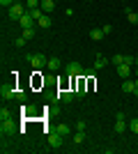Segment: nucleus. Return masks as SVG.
Returning a JSON list of instances; mask_svg holds the SVG:
<instances>
[{
	"label": "nucleus",
	"mask_w": 138,
	"mask_h": 154,
	"mask_svg": "<svg viewBox=\"0 0 138 154\" xmlns=\"http://www.w3.org/2000/svg\"><path fill=\"white\" fill-rule=\"evenodd\" d=\"M7 12H9V19H21V16H23V14L28 12V7L23 5L21 0H16V2H14V5L9 7V9H7Z\"/></svg>",
	"instance_id": "nucleus-1"
},
{
	"label": "nucleus",
	"mask_w": 138,
	"mask_h": 154,
	"mask_svg": "<svg viewBox=\"0 0 138 154\" xmlns=\"http://www.w3.org/2000/svg\"><path fill=\"white\" fill-rule=\"evenodd\" d=\"M0 97H2L5 101L16 99V88H14V83H2V88H0Z\"/></svg>",
	"instance_id": "nucleus-2"
},
{
	"label": "nucleus",
	"mask_w": 138,
	"mask_h": 154,
	"mask_svg": "<svg viewBox=\"0 0 138 154\" xmlns=\"http://www.w3.org/2000/svg\"><path fill=\"white\" fill-rule=\"evenodd\" d=\"M28 62L32 64L35 69H41V67H46V64H48V58H46V55H41V53H32V55L28 58Z\"/></svg>",
	"instance_id": "nucleus-3"
},
{
	"label": "nucleus",
	"mask_w": 138,
	"mask_h": 154,
	"mask_svg": "<svg viewBox=\"0 0 138 154\" xmlns=\"http://www.w3.org/2000/svg\"><path fill=\"white\" fill-rule=\"evenodd\" d=\"M14 131H16V127H14L12 117H9V120H2V124H0V134H2V138H5V136H12Z\"/></svg>",
	"instance_id": "nucleus-4"
},
{
	"label": "nucleus",
	"mask_w": 138,
	"mask_h": 154,
	"mask_svg": "<svg viewBox=\"0 0 138 154\" xmlns=\"http://www.w3.org/2000/svg\"><path fill=\"white\" fill-rule=\"evenodd\" d=\"M83 71H85V69H83L78 62H69V64H67V74H69V76H74V78H76V76L81 78V76H83Z\"/></svg>",
	"instance_id": "nucleus-5"
},
{
	"label": "nucleus",
	"mask_w": 138,
	"mask_h": 154,
	"mask_svg": "<svg viewBox=\"0 0 138 154\" xmlns=\"http://www.w3.org/2000/svg\"><path fill=\"white\" fill-rule=\"evenodd\" d=\"M62 138H65L62 134L51 131V134H48V145H51V147H62Z\"/></svg>",
	"instance_id": "nucleus-6"
},
{
	"label": "nucleus",
	"mask_w": 138,
	"mask_h": 154,
	"mask_svg": "<svg viewBox=\"0 0 138 154\" xmlns=\"http://www.w3.org/2000/svg\"><path fill=\"white\" fill-rule=\"evenodd\" d=\"M19 23H21V28L26 30V28H35V23H37V21L30 16V12H26V14H23V16L19 19Z\"/></svg>",
	"instance_id": "nucleus-7"
},
{
	"label": "nucleus",
	"mask_w": 138,
	"mask_h": 154,
	"mask_svg": "<svg viewBox=\"0 0 138 154\" xmlns=\"http://www.w3.org/2000/svg\"><path fill=\"white\" fill-rule=\"evenodd\" d=\"M74 97H76V94H74L72 90H60V92H58V99H60L62 103H72Z\"/></svg>",
	"instance_id": "nucleus-8"
},
{
	"label": "nucleus",
	"mask_w": 138,
	"mask_h": 154,
	"mask_svg": "<svg viewBox=\"0 0 138 154\" xmlns=\"http://www.w3.org/2000/svg\"><path fill=\"white\" fill-rule=\"evenodd\" d=\"M115 69H118V74L122 78H129V76H131V64H124V62H122V64H118Z\"/></svg>",
	"instance_id": "nucleus-9"
},
{
	"label": "nucleus",
	"mask_w": 138,
	"mask_h": 154,
	"mask_svg": "<svg viewBox=\"0 0 138 154\" xmlns=\"http://www.w3.org/2000/svg\"><path fill=\"white\" fill-rule=\"evenodd\" d=\"M122 90H124V92H131V94H138L136 81H124V85H122Z\"/></svg>",
	"instance_id": "nucleus-10"
},
{
	"label": "nucleus",
	"mask_w": 138,
	"mask_h": 154,
	"mask_svg": "<svg viewBox=\"0 0 138 154\" xmlns=\"http://www.w3.org/2000/svg\"><path fill=\"white\" fill-rule=\"evenodd\" d=\"M41 9H44V14H48V12H53L55 9V0H41Z\"/></svg>",
	"instance_id": "nucleus-11"
},
{
	"label": "nucleus",
	"mask_w": 138,
	"mask_h": 154,
	"mask_svg": "<svg viewBox=\"0 0 138 154\" xmlns=\"http://www.w3.org/2000/svg\"><path fill=\"white\" fill-rule=\"evenodd\" d=\"M53 131H58V134H62V136H69V134H72V127H69V124H65V122H60Z\"/></svg>",
	"instance_id": "nucleus-12"
},
{
	"label": "nucleus",
	"mask_w": 138,
	"mask_h": 154,
	"mask_svg": "<svg viewBox=\"0 0 138 154\" xmlns=\"http://www.w3.org/2000/svg\"><path fill=\"white\" fill-rule=\"evenodd\" d=\"M106 64H108V58H104V55L97 53V58H94V69H104Z\"/></svg>",
	"instance_id": "nucleus-13"
},
{
	"label": "nucleus",
	"mask_w": 138,
	"mask_h": 154,
	"mask_svg": "<svg viewBox=\"0 0 138 154\" xmlns=\"http://www.w3.org/2000/svg\"><path fill=\"white\" fill-rule=\"evenodd\" d=\"M127 21H129L131 26H138V14L133 12V9H129V7H127Z\"/></svg>",
	"instance_id": "nucleus-14"
},
{
	"label": "nucleus",
	"mask_w": 138,
	"mask_h": 154,
	"mask_svg": "<svg viewBox=\"0 0 138 154\" xmlns=\"http://www.w3.org/2000/svg\"><path fill=\"white\" fill-rule=\"evenodd\" d=\"M90 37L94 39V42H99V39H104V30H101V28H92V30H90Z\"/></svg>",
	"instance_id": "nucleus-15"
},
{
	"label": "nucleus",
	"mask_w": 138,
	"mask_h": 154,
	"mask_svg": "<svg viewBox=\"0 0 138 154\" xmlns=\"http://www.w3.org/2000/svg\"><path fill=\"white\" fill-rule=\"evenodd\" d=\"M51 71H58L60 69V58H48V64H46Z\"/></svg>",
	"instance_id": "nucleus-16"
},
{
	"label": "nucleus",
	"mask_w": 138,
	"mask_h": 154,
	"mask_svg": "<svg viewBox=\"0 0 138 154\" xmlns=\"http://www.w3.org/2000/svg\"><path fill=\"white\" fill-rule=\"evenodd\" d=\"M28 12H30V16H32L35 21H39L41 16H44V9H41V7H35V9H28Z\"/></svg>",
	"instance_id": "nucleus-17"
},
{
	"label": "nucleus",
	"mask_w": 138,
	"mask_h": 154,
	"mask_svg": "<svg viewBox=\"0 0 138 154\" xmlns=\"http://www.w3.org/2000/svg\"><path fill=\"white\" fill-rule=\"evenodd\" d=\"M127 120H118V122H115V134H122V131H127Z\"/></svg>",
	"instance_id": "nucleus-18"
},
{
	"label": "nucleus",
	"mask_w": 138,
	"mask_h": 154,
	"mask_svg": "<svg viewBox=\"0 0 138 154\" xmlns=\"http://www.w3.org/2000/svg\"><path fill=\"white\" fill-rule=\"evenodd\" d=\"M74 143H76V145H83V143H85V131H76V134H74Z\"/></svg>",
	"instance_id": "nucleus-19"
},
{
	"label": "nucleus",
	"mask_w": 138,
	"mask_h": 154,
	"mask_svg": "<svg viewBox=\"0 0 138 154\" xmlns=\"http://www.w3.org/2000/svg\"><path fill=\"white\" fill-rule=\"evenodd\" d=\"M37 26H39V28H51V19H48V16L44 14V16H41V19L37 21Z\"/></svg>",
	"instance_id": "nucleus-20"
},
{
	"label": "nucleus",
	"mask_w": 138,
	"mask_h": 154,
	"mask_svg": "<svg viewBox=\"0 0 138 154\" xmlns=\"http://www.w3.org/2000/svg\"><path fill=\"white\" fill-rule=\"evenodd\" d=\"M16 99H19L21 103H26V99H28V92H26V90H16Z\"/></svg>",
	"instance_id": "nucleus-21"
},
{
	"label": "nucleus",
	"mask_w": 138,
	"mask_h": 154,
	"mask_svg": "<svg viewBox=\"0 0 138 154\" xmlns=\"http://www.w3.org/2000/svg\"><path fill=\"white\" fill-rule=\"evenodd\" d=\"M9 108H5V106H2V108H0V122H2V120H9Z\"/></svg>",
	"instance_id": "nucleus-22"
},
{
	"label": "nucleus",
	"mask_w": 138,
	"mask_h": 154,
	"mask_svg": "<svg viewBox=\"0 0 138 154\" xmlns=\"http://www.w3.org/2000/svg\"><path fill=\"white\" fill-rule=\"evenodd\" d=\"M39 5H41V0H26L28 9H35V7H39Z\"/></svg>",
	"instance_id": "nucleus-23"
},
{
	"label": "nucleus",
	"mask_w": 138,
	"mask_h": 154,
	"mask_svg": "<svg viewBox=\"0 0 138 154\" xmlns=\"http://www.w3.org/2000/svg\"><path fill=\"white\" fill-rule=\"evenodd\" d=\"M129 129H131L133 134H136V136H138V117H133L131 122H129Z\"/></svg>",
	"instance_id": "nucleus-24"
},
{
	"label": "nucleus",
	"mask_w": 138,
	"mask_h": 154,
	"mask_svg": "<svg viewBox=\"0 0 138 154\" xmlns=\"http://www.w3.org/2000/svg\"><path fill=\"white\" fill-rule=\"evenodd\" d=\"M26 44H28V39L23 37V35H21V37L16 39V42H14V46H19V48H23V46H26Z\"/></svg>",
	"instance_id": "nucleus-25"
},
{
	"label": "nucleus",
	"mask_w": 138,
	"mask_h": 154,
	"mask_svg": "<svg viewBox=\"0 0 138 154\" xmlns=\"http://www.w3.org/2000/svg\"><path fill=\"white\" fill-rule=\"evenodd\" d=\"M74 94L78 97V99H81V97H85V85L81 83V85H78V88H76V92H74Z\"/></svg>",
	"instance_id": "nucleus-26"
},
{
	"label": "nucleus",
	"mask_w": 138,
	"mask_h": 154,
	"mask_svg": "<svg viewBox=\"0 0 138 154\" xmlns=\"http://www.w3.org/2000/svg\"><path fill=\"white\" fill-rule=\"evenodd\" d=\"M23 37H26V39H32L35 37V28H26V30H23Z\"/></svg>",
	"instance_id": "nucleus-27"
},
{
	"label": "nucleus",
	"mask_w": 138,
	"mask_h": 154,
	"mask_svg": "<svg viewBox=\"0 0 138 154\" xmlns=\"http://www.w3.org/2000/svg\"><path fill=\"white\" fill-rule=\"evenodd\" d=\"M113 64H115V67H118V64H122L124 62V55H113V60H111Z\"/></svg>",
	"instance_id": "nucleus-28"
},
{
	"label": "nucleus",
	"mask_w": 138,
	"mask_h": 154,
	"mask_svg": "<svg viewBox=\"0 0 138 154\" xmlns=\"http://www.w3.org/2000/svg\"><path fill=\"white\" fill-rule=\"evenodd\" d=\"M124 64H136V58H133V55H124Z\"/></svg>",
	"instance_id": "nucleus-29"
},
{
	"label": "nucleus",
	"mask_w": 138,
	"mask_h": 154,
	"mask_svg": "<svg viewBox=\"0 0 138 154\" xmlns=\"http://www.w3.org/2000/svg\"><path fill=\"white\" fill-rule=\"evenodd\" d=\"M14 2H16V0H0V5H2V7H7V9H9V7H12Z\"/></svg>",
	"instance_id": "nucleus-30"
},
{
	"label": "nucleus",
	"mask_w": 138,
	"mask_h": 154,
	"mask_svg": "<svg viewBox=\"0 0 138 154\" xmlns=\"http://www.w3.org/2000/svg\"><path fill=\"white\" fill-rule=\"evenodd\" d=\"M76 129H78V131H85V122H83V120H78V124H76Z\"/></svg>",
	"instance_id": "nucleus-31"
},
{
	"label": "nucleus",
	"mask_w": 138,
	"mask_h": 154,
	"mask_svg": "<svg viewBox=\"0 0 138 154\" xmlns=\"http://www.w3.org/2000/svg\"><path fill=\"white\" fill-rule=\"evenodd\" d=\"M101 30H104V35H111V32H113V28H111V26H104Z\"/></svg>",
	"instance_id": "nucleus-32"
},
{
	"label": "nucleus",
	"mask_w": 138,
	"mask_h": 154,
	"mask_svg": "<svg viewBox=\"0 0 138 154\" xmlns=\"http://www.w3.org/2000/svg\"><path fill=\"white\" fill-rule=\"evenodd\" d=\"M136 76H138V67H136Z\"/></svg>",
	"instance_id": "nucleus-33"
},
{
	"label": "nucleus",
	"mask_w": 138,
	"mask_h": 154,
	"mask_svg": "<svg viewBox=\"0 0 138 154\" xmlns=\"http://www.w3.org/2000/svg\"><path fill=\"white\" fill-rule=\"evenodd\" d=\"M136 67H138V58H136Z\"/></svg>",
	"instance_id": "nucleus-34"
}]
</instances>
